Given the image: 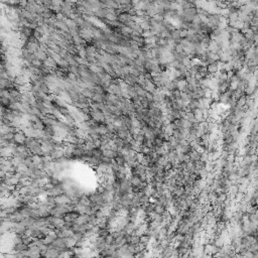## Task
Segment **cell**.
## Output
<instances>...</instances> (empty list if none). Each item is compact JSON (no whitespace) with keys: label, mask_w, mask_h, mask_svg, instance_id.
I'll list each match as a JSON object with an SVG mask.
<instances>
[{"label":"cell","mask_w":258,"mask_h":258,"mask_svg":"<svg viewBox=\"0 0 258 258\" xmlns=\"http://www.w3.org/2000/svg\"><path fill=\"white\" fill-rule=\"evenodd\" d=\"M207 69H208V72L210 74L214 75L216 74L217 72H219V66H218V62H214V63H211L207 66Z\"/></svg>","instance_id":"6da1fadb"},{"label":"cell","mask_w":258,"mask_h":258,"mask_svg":"<svg viewBox=\"0 0 258 258\" xmlns=\"http://www.w3.org/2000/svg\"><path fill=\"white\" fill-rule=\"evenodd\" d=\"M190 157H191V159L193 161H199V159H201V153H199V152L197 151V150L195 149V148H193L192 149V151L190 152Z\"/></svg>","instance_id":"7a4b0ae2"},{"label":"cell","mask_w":258,"mask_h":258,"mask_svg":"<svg viewBox=\"0 0 258 258\" xmlns=\"http://www.w3.org/2000/svg\"><path fill=\"white\" fill-rule=\"evenodd\" d=\"M106 17L108 18V19H110V20H114V19H115V17H114V15H113V14H110V13H108V14H106Z\"/></svg>","instance_id":"3957f363"}]
</instances>
